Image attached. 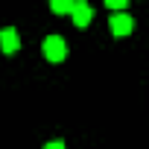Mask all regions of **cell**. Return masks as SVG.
<instances>
[{
	"mask_svg": "<svg viewBox=\"0 0 149 149\" xmlns=\"http://www.w3.org/2000/svg\"><path fill=\"white\" fill-rule=\"evenodd\" d=\"M44 56H47L50 61H61V58L67 56V47H64V41H61L58 35H50V38H44Z\"/></svg>",
	"mask_w": 149,
	"mask_h": 149,
	"instance_id": "6da1fadb",
	"label": "cell"
},
{
	"mask_svg": "<svg viewBox=\"0 0 149 149\" xmlns=\"http://www.w3.org/2000/svg\"><path fill=\"white\" fill-rule=\"evenodd\" d=\"M70 15H73V24L76 26H88L91 24V18H94V9L88 6V3H73V9H70Z\"/></svg>",
	"mask_w": 149,
	"mask_h": 149,
	"instance_id": "7a4b0ae2",
	"label": "cell"
},
{
	"mask_svg": "<svg viewBox=\"0 0 149 149\" xmlns=\"http://www.w3.org/2000/svg\"><path fill=\"white\" fill-rule=\"evenodd\" d=\"M108 24H111V32H114V35H129L134 21H132L126 12H120V15H111V21H108Z\"/></svg>",
	"mask_w": 149,
	"mask_h": 149,
	"instance_id": "3957f363",
	"label": "cell"
},
{
	"mask_svg": "<svg viewBox=\"0 0 149 149\" xmlns=\"http://www.w3.org/2000/svg\"><path fill=\"white\" fill-rule=\"evenodd\" d=\"M21 47V38H18V32L9 26V29H0V50L3 53H15Z\"/></svg>",
	"mask_w": 149,
	"mask_h": 149,
	"instance_id": "277c9868",
	"label": "cell"
},
{
	"mask_svg": "<svg viewBox=\"0 0 149 149\" xmlns=\"http://www.w3.org/2000/svg\"><path fill=\"white\" fill-rule=\"evenodd\" d=\"M56 15H67L70 9H73V3H70V0H53V6H50Z\"/></svg>",
	"mask_w": 149,
	"mask_h": 149,
	"instance_id": "5b68a950",
	"label": "cell"
},
{
	"mask_svg": "<svg viewBox=\"0 0 149 149\" xmlns=\"http://www.w3.org/2000/svg\"><path fill=\"white\" fill-rule=\"evenodd\" d=\"M108 9H126L123 0H108Z\"/></svg>",
	"mask_w": 149,
	"mask_h": 149,
	"instance_id": "8992f818",
	"label": "cell"
},
{
	"mask_svg": "<svg viewBox=\"0 0 149 149\" xmlns=\"http://www.w3.org/2000/svg\"><path fill=\"white\" fill-rule=\"evenodd\" d=\"M44 149H64V143H61V140H50Z\"/></svg>",
	"mask_w": 149,
	"mask_h": 149,
	"instance_id": "52a82bcc",
	"label": "cell"
}]
</instances>
